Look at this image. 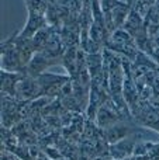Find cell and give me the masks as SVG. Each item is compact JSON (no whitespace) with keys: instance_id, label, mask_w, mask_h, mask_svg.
<instances>
[{"instance_id":"6da1fadb","label":"cell","mask_w":159,"mask_h":160,"mask_svg":"<svg viewBox=\"0 0 159 160\" xmlns=\"http://www.w3.org/2000/svg\"><path fill=\"white\" fill-rule=\"evenodd\" d=\"M24 73H13L2 70V96L16 98V90L20 79L23 78Z\"/></svg>"},{"instance_id":"7a4b0ae2","label":"cell","mask_w":159,"mask_h":160,"mask_svg":"<svg viewBox=\"0 0 159 160\" xmlns=\"http://www.w3.org/2000/svg\"><path fill=\"white\" fill-rule=\"evenodd\" d=\"M145 158H148V160H159V143L151 142V146H149Z\"/></svg>"},{"instance_id":"3957f363","label":"cell","mask_w":159,"mask_h":160,"mask_svg":"<svg viewBox=\"0 0 159 160\" xmlns=\"http://www.w3.org/2000/svg\"><path fill=\"white\" fill-rule=\"evenodd\" d=\"M2 160H21L18 159L13 152H8V149H2Z\"/></svg>"}]
</instances>
